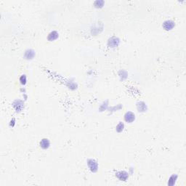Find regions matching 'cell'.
I'll return each mask as SVG.
<instances>
[{
  "mask_svg": "<svg viewBox=\"0 0 186 186\" xmlns=\"http://www.w3.org/2000/svg\"><path fill=\"white\" fill-rule=\"evenodd\" d=\"M21 82L22 84H25L26 82V77L25 75H23V76L21 77V79H20Z\"/></svg>",
  "mask_w": 186,
  "mask_h": 186,
  "instance_id": "9",
  "label": "cell"
},
{
  "mask_svg": "<svg viewBox=\"0 0 186 186\" xmlns=\"http://www.w3.org/2000/svg\"><path fill=\"white\" fill-rule=\"evenodd\" d=\"M135 118V114L132 113V112H127L126 114L124 115V119L127 122H129V123H132Z\"/></svg>",
  "mask_w": 186,
  "mask_h": 186,
  "instance_id": "1",
  "label": "cell"
},
{
  "mask_svg": "<svg viewBox=\"0 0 186 186\" xmlns=\"http://www.w3.org/2000/svg\"><path fill=\"white\" fill-rule=\"evenodd\" d=\"M123 129H124V124H122V123H119V124H118V126L116 127V131L118 132H121L123 130Z\"/></svg>",
  "mask_w": 186,
  "mask_h": 186,
  "instance_id": "8",
  "label": "cell"
},
{
  "mask_svg": "<svg viewBox=\"0 0 186 186\" xmlns=\"http://www.w3.org/2000/svg\"><path fill=\"white\" fill-rule=\"evenodd\" d=\"M40 146L43 149H47L49 147V141L48 139H43L40 142Z\"/></svg>",
  "mask_w": 186,
  "mask_h": 186,
  "instance_id": "4",
  "label": "cell"
},
{
  "mask_svg": "<svg viewBox=\"0 0 186 186\" xmlns=\"http://www.w3.org/2000/svg\"><path fill=\"white\" fill-rule=\"evenodd\" d=\"M118 42H119V41L116 38L113 37V38H111L110 40H109V41H108V44H109V46H110L112 43H113V44H113L114 47H116L118 44Z\"/></svg>",
  "mask_w": 186,
  "mask_h": 186,
  "instance_id": "7",
  "label": "cell"
},
{
  "mask_svg": "<svg viewBox=\"0 0 186 186\" xmlns=\"http://www.w3.org/2000/svg\"><path fill=\"white\" fill-rule=\"evenodd\" d=\"M88 166H89L90 169L94 172L97 170V164L95 160H92V159L89 160L88 161Z\"/></svg>",
  "mask_w": 186,
  "mask_h": 186,
  "instance_id": "2",
  "label": "cell"
},
{
  "mask_svg": "<svg viewBox=\"0 0 186 186\" xmlns=\"http://www.w3.org/2000/svg\"><path fill=\"white\" fill-rule=\"evenodd\" d=\"M116 176L118 177V178L121 180H125L128 177L127 173L125 172H119L116 174Z\"/></svg>",
  "mask_w": 186,
  "mask_h": 186,
  "instance_id": "5",
  "label": "cell"
},
{
  "mask_svg": "<svg viewBox=\"0 0 186 186\" xmlns=\"http://www.w3.org/2000/svg\"><path fill=\"white\" fill-rule=\"evenodd\" d=\"M57 37H58V34L56 31H52V32H51L49 34L48 40H49V41H53V40H55Z\"/></svg>",
  "mask_w": 186,
  "mask_h": 186,
  "instance_id": "6",
  "label": "cell"
},
{
  "mask_svg": "<svg viewBox=\"0 0 186 186\" xmlns=\"http://www.w3.org/2000/svg\"><path fill=\"white\" fill-rule=\"evenodd\" d=\"M174 26H175L174 23L172 21H166L163 24V27L167 31L168 30H172L173 28L174 27Z\"/></svg>",
  "mask_w": 186,
  "mask_h": 186,
  "instance_id": "3",
  "label": "cell"
}]
</instances>
